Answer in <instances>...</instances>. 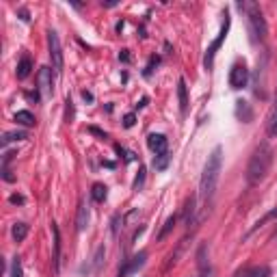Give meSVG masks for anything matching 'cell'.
Wrapping results in <instances>:
<instances>
[{
  "instance_id": "6da1fadb",
  "label": "cell",
  "mask_w": 277,
  "mask_h": 277,
  "mask_svg": "<svg viewBox=\"0 0 277 277\" xmlns=\"http://www.w3.org/2000/svg\"><path fill=\"white\" fill-rule=\"evenodd\" d=\"M221 167H223V148H214V152L208 156V162L204 167V174H202V182H200V197H202V204L204 208L210 204V200L214 197L216 193V184H219V178H221Z\"/></svg>"
},
{
  "instance_id": "7a4b0ae2",
  "label": "cell",
  "mask_w": 277,
  "mask_h": 277,
  "mask_svg": "<svg viewBox=\"0 0 277 277\" xmlns=\"http://www.w3.org/2000/svg\"><path fill=\"white\" fill-rule=\"evenodd\" d=\"M273 164V148L268 143H260L256 148L252 160H249V167H247V180L252 184H258L266 178L268 169Z\"/></svg>"
},
{
  "instance_id": "3957f363",
  "label": "cell",
  "mask_w": 277,
  "mask_h": 277,
  "mask_svg": "<svg viewBox=\"0 0 277 277\" xmlns=\"http://www.w3.org/2000/svg\"><path fill=\"white\" fill-rule=\"evenodd\" d=\"M238 9L245 13L249 30H252V35H254V42H264L266 32H268V26H266L264 16H262L260 4L254 2V0H242V2H238Z\"/></svg>"
},
{
  "instance_id": "277c9868",
  "label": "cell",
  "mask_w": 277,
  "mask_h": 277,
  "mask_svg": "<svg viewBox=\"0 0 277 277\" xmlns=\"http://www.w3.org/2000/svg\"><path fill=\"white\" fill-rule=\"evenodd\" d=\"M223 18H226V22H223L221 26V32H219V37L214 39L212 44L208 46V50H206V56H204V65H206V70H212V65H214V54H216V50L223 46V42H226V37H228V30H230V24H232V20H230V13L226 11L223 13Z\"/></svg>"
},
{
  "instance_id": "5b68a950",
  "label": "cell",
  "mask_w": 277,
  "mask_h": 277,
  "mask_svg": "<svg viewBox=\"0 0 277 277\" xmlns=\"http://www.w3.org/2000/svg\"><path fill=\"white\" fill-rule=\"evenodd\" d=\"M48 50H50V58H52V68L56 74L63 72L65 58H63V48H61V39H58L56 30H48Z\"/></svg>"
},
{
  "instance_id": "8992f818",
  "label": "cell",
  "mask_w": 277,
  "mask_h": 277,
  "mask_svg": "<svg viewBox=\"0 0 277 277\" xmlns=\"http://www.w3.org/2000/svg\"><path fill=\"white\" fill-rule=\"evenodd\" d=\"M247 80H249V70L245 63H236L232 72H230V84L232 89H242L247 87Z\"/></svg>"
},
{
  "instance_id": "52a82bcc",
  "label": "cell",
  "mask_w": 277,
  "mask_h": 277,
  "mask_svg": "<svg viewBox=\"0 0 277 277\" xmlns=\"http://www.w3.org/2000/svg\"><path fill=\"white\" fill-rule=\"evenodd\" d=\"M39 98L42 100H48V98H52V91H54V87H52V70L50 68H42L39 70Z\"/></svg>"
},
{
  "instance_id": "ba28073f",
  "label": "cell",
  "mask_w": 277,
  "mask_h": 277,
  "mask_svg": "<svg viewBox=\"0 0 277 277\" xmlns=\"http://www.w3.org/2000/svg\"><path fill=\"white\" fill-rule=\"evenodd\" d=\"M145 260H148V254L145 252H141V254H136L132 260H128L126 264H124V268L120 271V277H130L132 273H136L138 268H141L143 264H145Z\"/></svg>"
},
{
  "instance_id": "9c48e42d",
  "label": "cell",
  "mask_w": 277,
  "mask_h": 277,
  "mask_svg": "<svg viewBox=\"0 0 277 277\" xmlns=\"http://www.w3.org/2000/svg\"><path fill=\"white\" fill-rule=\"evenodd\" d=\"M148 148L156 154H164L167 152V136L164 134H150L148 136Z\"/></svg>"
},
{
  "instance_id": "30bf717a",
  "label": "cell",
  "mask_w": 277,
  "mask_h": 277,
  "mask_svg": "<svg viewBox=\"0 0 277 277\" xmlns=\"http://www.w3.org/2000/svg\"><path fill=\"white\" fill-rule=\"evenodd\" d=\"M236 117H238L242 124H252L254 122V110H252V106H249V102H245V100L236 102Z\"/></svg>"
},
{
  "instance_id": "8fae6325",
  "label": "cell",
  "mask_w": 277,
  "mask_h": 277,
  "mask_svg": "<svg viewBox=\"0 0 277 277\" xmlns=\"http://www.w3.org/2000/svg\"><path fill=\"white\" fill-rule=\"evenodd\" d=\"M89 226V208H87V204L80 202L78 204V216H76V230L78 232H84Z\"/></svg>"
},
{
  "instance_id": "7c38bea8",
  "label": "cell",
  "mask_w": 277,
  "mask_h": 277,
  "mask_svg": "<svg viewBox=\"0 0 277 277\" xmlns=\"http://www.w3.org/2000/svg\"><path fill=\"white\" fill-rule=\"evenodd\" d=\"M236 277H271V268L268 266H249L236 273Z\"/></svg>"
},
{
  "instance_id": "4fadbf2b",
  "label": "cell",
  "mask_w": 277,
  "mask_h": 277,
  "mask_svg": "<svg viewBox=\"0 0 277 277\" xmlns=\"http://www.w3.org/2000/svg\"><path fill=\"white\" fill-rule=\"evenodd\" d=\"M52 232H54V271L58 273V268H61V232H58L56 223H52Z\"/></svg>"
},
{
  "instance_id": "5bb4252c",
  "label": "cell",
  "mask_w": 277,
  "mask_h": 277,
  "mask_svg": "<svg viewBox=\"0 0 277 277\" xmlns=\"http://www.w3.org/2000/svg\"><path fill=\"white\" fill-rule=\"evenodd\" d=\"M30 72H32V61H30V56H24L22 61L18 63V70H16V74L20 80H26V78L30 76Z\"/></svg>"
},
{
  "instance_id": "9a60e30c",
  "label": "cell",
  "mask_w": 277,
  "mask_h": 277,
  "mask_svg": "<svg viewBox=\"0 0 277 277\" xmlns=\"http://www.w3.org/2000/svg\"><path fill=\"white\" fill-rule=\"evenodd\" d=\"M178 98H180L182 113H186L188 110V91H186V80H184V78H180V82H178Z\"/></svg>"
},
{
  "instance_id": "2e32d148",
  "label": "cell",
  "mask_w": 277,
  "mask_h": 277,
  "mask_svg": "<svg viewBox=\"0 0 277 277\" xmlns=\"http://www.w3.org/2000/svg\"><path fill=\"white\" fill-rule=\"evenodd\" d=\"M16 122L20 124V126L30 128V126H35V115H32L30 110H18V113H16Z\"/></svg>"
},
{
  "instance_id": "e0dca14e",
  "label": "cell",
  "mask_w": 277,
  "mask_h": 277,
  "mask_svg": "<svg viewBox=\"0 0 277 277\" xmlns=\"http://www.w3.org/2000/svg\"><path fill=\"white\" fill-rule=\"evenodd\" d=\"M11 234H13V240L16 242H22L26 236H28V226H26V223H16L11 230Z\"/></svg>"
},
{
  "instance_id": "ac0fdd59",
  "label": "cell",
  "mask_w": 277,
  "mask_h": 277,
  "mask_svg": "<svg viewBox=\"0 0 277 277\" xmlns=\"http://www.w3.org/2000/svg\"><path fill=\"white\" fill-rule=\"evenodd\" d=\"M24 138H28V134L22 132V130H18V132H4V134H2V148H6L9 143L24 141Z\"/></svg>"
},
{
  "instance_id": "d6986e66",
  "label": "cell",
  "mask_w": 277,
  "mask_h": 277,
  "mask_svg": "<svg viewBox=\"0 0 277 277\" xmlns=\"http://www.w3.org/2000/svg\"><path fill=\"white\" fill-rule=\"evenodd\" d=\"M106 186H104V184H94V190H91V197H94V200L98 202V204H102L104 200H106Z\"/></svg>"
},
{
  "instance_id": "ffe728a7",
  "label": "cell",
  "mask_w": 277,
  "mask_h": 277,
  "mask_svg": "<svg viewBox=\"0 0 277 277\" xmlns=\"http://www.w3.org/2000/svg\"><path fill=\"white\" fill-rule=\"evenodd\" d=\"M268 136H277V104L273 106L271 115H268V128H266Z\"/></svg>"
},
{
  "instance_id": "44dd1931",
  "label": "cell",
  "mask_w": 277,
  "mask_h": 277,
  "mask_svg": "<svg viewBox=\"0 0 277 277\" xmlns=\"http://www.w3.org/2000/svg\"><path fill=\"white\" fill-rule=\"evenodd\" d=\"M167 164H169V154H167V152H164V154H158V156L154 158V167H156L158 171L167 169Z\"/></svg>"
},
{
  "instance_id": "7402d4cb",
  "label": "cell",
  "mask_w": 277,
  "mask_h": 277,
  "mask_svg": "<svg viewBox=\"0 0 277 277\" xmlns=\"http://www.w3.org/2000/svg\"><path fill=\"white\" fill-rule=\"evenodd\" d=\"M174 226H176V216H169L167 219V223H164V228L160 230V234H158V240H164L167 238V234L174 230Z\"/></svg>"
},
{
  "instance_id": "603a6c76",
  "label": "cell",
  "mask_w": 277,
  "mask_h": 277,
  "mask_svg": "<svg viewBox=\"0 0 277 277\" xmlns=\"http://www.w3.org/2000/svg\"><path fill=\"white\" fill-rule=\"evenodd\" d=\"M193 214H195V200L190 197V200L186 202V226L188 228L193 226Z\"/></svg>"
},
{
  "instance_id": "cb8c5ba5",
  "label": "cell",
  "mask_w": 277,
  "mask_h": 277,
  "mask_svg": "<svg viewBox=\"0 0 277 277\" xmlns=\"http://www.w3.org/2000/svg\"><path fill=\"white\" fill-rule=\"evenodd\" d=\"M22 260L20 258H13V264H11V277H22Z\"/></svg>"
},
{
  "instance_id": "d4e9b609",
  "label": "cell",
  "mask_w": 277,
  "mask_h": 277,
  "mask_svg": "<svg viewBox=\"0 0 277 277\" xmlns=\"http://www.w3.org/2000/svg\"><path fill=\"white\" fill-rule=\"evenodd\" d=\"M102 258H104V247H98V252H96V271H100V266H102Z\"/></svg>"
},
{
  "instance_id": "484cf974",
  "label": "cell",
  "mask_w": 277,
  "mask_h": 277,
  "mask_svg": "<svg viewBox=\"0 0 277 277\" xmlns=\"http://www.w3.org/2000/svg\"><path fill=\"white\" fill-rule=\"evenodd\" d=\"M145 182V169H141V171H138V176H136V180H134V188L138 190V188H141V184Z\"/></svg>"
},
{
  "instance_id": "4316f807",
  "label": "cell",
  "mask_w": 277,
  "mask_h": 277,
  "mask_svg": "<svg viewBox=\"0 0 277 277\" xmlns=\"http://www.w3.org/2000/svg\"><path fill=\"white\" fill-rule=\"evenodd\" d=\"M134 122H136V117H134L132 113L124 117V126H126V128H132V126H134Z\"/></svg>"
},
{
  "instance_id": "83f0119b",
  "label": "cell",
  "mask_w": 277,
  "mask_h": 277,
  "mask_svg": "<svg viewBox=\"0 0 277 277\" xmlns=\"http://www.w3.org/2000/svg\"><path fill=\"white\" fill-rule=\"evenodd\" d=\"M9 202H11V204H24V197H22V195H11Z\"/></svg>"
},
{
  "instance_id": "f1b7e54d",
  "label": "cell",
  "mask_w": 277,
  "mask_h": 277,
  "mask_svg": "<svg viewBox=\"0 0 277 277\" xmlns=\"http://www.w3.org/2000/svg\"><path fill=\"white\" fill-rule=\"evenodd\" d=\"M120 61H124V63H128V61H130L128 50H122V52H120Z\"/></svg>"
},
{
  "instance_id": "f546056e",
  "label": "cell",
  "mask_w": 277,
  "mask_h": 277,
  "mask_svg": "<svg viewBox=\"0 0 277 277\" xmlns=\"http://www.w3.org/2000/svg\"><path fill=\"white\" fill-rule=\"evenodd\" d=\"M89 132H94V134H98L100 138H106V132H102V130H98V128H89Z\"/></svg>"
},
{
  "instance_id": "4dcf8cb0",
  "label": "cell",
  "mask_w": 277,
  "mask_h": 277,
  "mask_svg": "<svg viewBox=\"0 0 277 277\" xmlns=\"http://www.w3.org/2000/svg\"><path fill=\"white\" fill-rule=\"evenodd\" d=\"M20 18H22L24 22H28V20H30L28 18V11H26V9H20Z\"/></svg>"
},
{
  "instance_id": "1f68e13d",
  "label": "cell",
  "mask_w": 277,
  "mask_h": 277,
  "mask_svg": "<svg viewBox=\"0 0 277 277\" xmlns=\"http://www.w3.org/2000/svg\"><path fill=\"white\" fill-rule=\"evenodd\" d=\"M82 98L87 102H94V94H89V91H82Z\"/></svg>"
},
{
  "instance_id": "d6a6232c",
  "label": "cell",
  "mask_w": 277,
  "mask_h": 277,
  "mask_svg": "<svg viewBox=\"0 0 277 277\" xmlns=\"http://www.w3.org/2000/svg\"><path fill=\"white\" fill-rule=\"evenodd\" d=\"M104 6H117V2H115V0H108V2H102Z\"/></svg>"
}]
</instances>
